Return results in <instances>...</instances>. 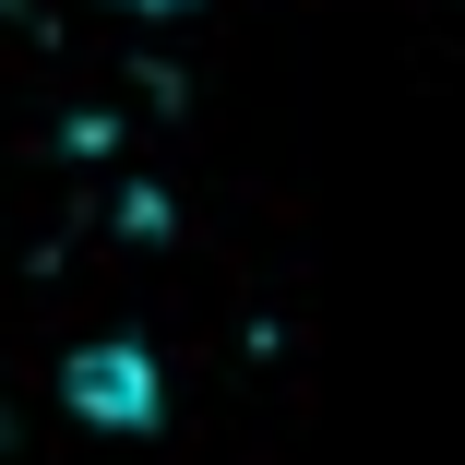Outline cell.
Instances as JSON below:
<instances>
[{"label": "cell", "instance_id": "cell-1", "mask_svg": "<svg viewBox=\"0 0 465 465\" xmlns=\"http://www.w3.org/2000/svg\"><path fill=\"white\" fill-rule=\"evenodd\" d=\"M60 406H72L84 430H108V441H143V430L167 418V370H155V346L96 334V346L60 358Z\"/></svg>", "mask_w": 465, "mask_h": 465}, {"label": "cell", "instance_id": "cell-2", "mask_svg": "<svg viewBox=\"0 0 465 465\" xmlns=\"http://www.w3.org/2000/svg\"><path fill=\"white\" fill-rule=\"evenodd\" d=\"M120 13H192V0H120Z\"/></svg>", "mask_w": 465, "mask_h": 465}]
</instances>
